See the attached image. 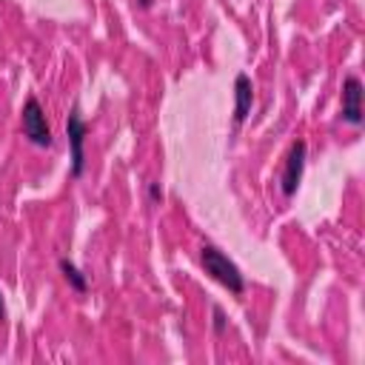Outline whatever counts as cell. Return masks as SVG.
I'll return each mask as SVG.
<instances>
[{"instance_id": "6da1fadb", "label": "cell", "mask_w": 365, "mask_h": 365, "mask_svg": "<svg viewBox=\"0 0 365 365\" xmlns=\"http://www.w3.org/2000/svg\"><path fill=\"white\" fill-rule=\"evenodd\" d=\"M200 262H202L205 274H211V277H214L220 285H225L231 294H242V291H245V277H242V271H240L217 245L205 242V245L200 248Z\"/></svg>"}, {"instance_id": "7a4b0ae2", "label": "cell", "mask_w": 365, "mask_h": 365, "mask_svg": "<svg viewBox=\"0 0 365 365\" xmlns=\"http://www.w3.org/2000/svg\"><path fill=\"white\" fill-rule=\"evenodd\" d=\"M23 134L34 143V145H51V128L46 123V111L40 106L37 97H29L23 106Z\"/></svg>"}, {"instance_id": "3957f363", "label": "cell", "mask_w": 365, "mask_h": 365, "mask_svg": "<svg viewBox=\"0 0 365 365\" xmlns=\"http://www.w3.org/2000/svg\"><path fill=\"white\" fill-rule=\"evenodd\" d=\"M66 131H68V148H71V177L83 174L86 165V154H83V143H86V123L80 117V108L74 106L68 120H66Z\"/></svg>"}, {"instance_id": "277c9868", "label": "cell", "mask_w": 365, "mask_h": 365, "mask_svg": "<svg viewBox=\"0 0 365 365\" xmlns=\"http://www.w3.org/2000/svg\"><path fill=\"white\" fill-rule=\"evenodd\" d=\"M305 143L297 140L285 157V168H282V194L285 197H294L297 188H299V180H302V168H305Z\"/></svg>"}, {"instance_id": "5b68a950", "label": "cell", "mask_w": 365, "mask_h": 365, "mask_svg": "<svg viewBox=\"0 0 365 365\" xmlns=\"http://www.w3.org/2000/svg\"><path fill=\"white\" fill-rule=\"evenodd\" d=\"M342 117L351 125L362 123V83L356 74H348L342 80Z\"/></svg>"}, {"instance_id": "8992f818", "label": "cell", "mask_w": 365, "mask_h": 365, "mask_svg": "<svg viewBox=\"0 0 365 365\" xmlns=\"http://www.w3.org/2000/svg\"><path fill=\"white\" fill-rule=\"evenodd\" d=\"M254 106V86H251V77L248 74H237L234 80V123H245L248 111Z\"/></svg>"}, {"instance_id": "52a82bcc", "label": "cell", "mask_w": 365, "mask_h": 365, "mask_svg": "<svg viewBox=\"0 0 365 365\" xmlns=\"http://www.w3.org/2000/svg\"><path fill=\"white\" fill-rule=\"evenodd\" d=\"M60 271H63V277L68 279V285H71L74 291H86V279H83V274L74 268V262L60 259Z\"/></svg>"}, {"instance_id": "ba28073f", "label": "cell", "mask_w": 365, "mask_h": 365, "mask_svg": "<svg viewBox=\"0 0 365 365\" xmlns=\"http://www.w3.org/2000/svg\"><path fill=\"white\" fill-rule=\"evenodd\" d=\"M214 331H217V334H222V331H225V314H222V308H220V305H214Z\"/></svg>"}, {"instance_id": "9c48e42d", "label": "cell", "mask_w": 365, "mask_h": 365, "mask_svg": "<svg viewBox=\"0 0 365 365\" xmlns=\"http://www.w3.org/2000/svg\"><path fill=\"white\" fill-rule=\"evenodd\" d=\"M151 200H163V191H160V185H157V182L151 185Z\"/></svg>"}, {"instance_id": "30bf717a", "label": "cell", "mask_w": 365, "mask_h": 365, "mask_svg": "<svg viewBox=\"0 0 365 365\" xmlns=\"http://www.w3.org/2000/svg\"><path fill=\"white\" fill-rule=\"evenodd\" d=\"M0 322H6V305H3V294H0Z\"/></svg>"}, {"instance_id": "8fae6325", "label": "cell", "mask_w": 365, "mask_h": 365, "mask_svg": "<svg viewBox=\"0 0 365 365\" xmlns=\"http://www.w3.org/2000/svg\"><path fill=\"white\" fill-rule=\"evenodd\" d=\"M148 3H151V0H140V6H148Z\"/></svg>"}]
</instances>
